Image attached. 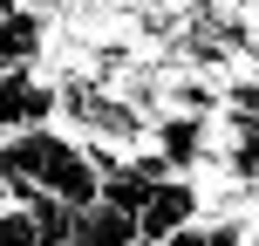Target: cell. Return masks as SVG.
Listing matches in <instances>:
<instances>
[{"mask_svg":"<svg viewBox=\"0 0 259 246\" xmlns=\"http://www.w3.org/2000/svg\"><path fill=\"white\" fill-rule=\"evenodd\" d=\"M205 219V185L198 178H157L150 185V198H143V212H137V239H178L184 226H198Z\"/></svg>","mask_w":259,"mask_h":246,"instance_id":"3","label":"cell"},{"mask_svg":"<svg viewBox=\"0 0 259 246\" xmlns=\"http://www.w3.org/2000/svg\"><path fill=\"white\" fill-rule=\"evenodd\" d=\"M68 130L62 123H48V130H14V137H0V185L14 192V205L21 198H34L41 185H48V171H55V157L68 151Z\"/></svg>","mask_w":259,"mask_h":246,"instance_id":"1","label":"cell"},{"mask_svg":"<svg viewBox=\"0 0 259 246\" xmlns=\"http://www.w3.org/2000/svg\"><path fill=\"white\" fill-rule=\"evenodd\" d=\"M246 68H252V76H259V41H252V48H246Z\"/></svg>","mask_w":259,"mask_h":246,"instance_id":"8","label":"cell"},{"mask_svg":"<svg viewBox=\"0 0 259 246\" xmlns=\"http://www.w3.org/2000/svg\"><path fill=\"white\" fill-rule=\"evenodd\" d=\"M68 246H137V219L116 205H89V212H75V239Z\"/></svg>","mask_w":259,"mask_h":246,"instance_id":"5","label":"cell"},{"mask_svg":"<svg viewBox=\"0 0 259 246\" xmlns=\"http://www.w3.org/2000/svg\"><path fill=\"white\" fill-rule=\"evenodd\" d=\"M0 246H48L27 205H7V212H0Z\"/></svg>","mask_w":259,"mask_h":246,"instance_id":"7","label":"cell"},{"mask_svg":"<svg viewBox=\"0 0 259 246\" xmlns=\"http://www.w3.org/2000/svg\"><path fill=\"white\" fill-rule=\"evenodd\" d=\"M48 41H55L48 14L7 7V14H0V76H7V68H41V62H48Z\"/></svg>","mask_w":259,"mask_h":246,"instance_id":"4","label":"cell"},{"mask_svg":"<svg viewBox=\"0 0 259 246\" xmlns=\"http://www.w3.org/2000/svg\"><path fill=\"white\" fill-rule=\"evenodd\" d=\"M21 205L34 212V226H41L48 246H68V239H75V205H62L55 192H34V198H21Z\"/></svg>","mask_w":259,"mask_h":246,"instance_id":"6","label":"cell"},{"mask_svg":"<svg viewBox=\"0 0 259 246\" xmlns=\"http://www.w3.org/2000/svg\"><path fill=\"white\" fill-rule=\"evenodd\" d=\"M62 123V89H55L41 68H7L0 76V137L14 130H48Z\"/></svg>","mask_w":259,"mask_h":246,"instance_id":"2","label":"cell"}]
</instances>
